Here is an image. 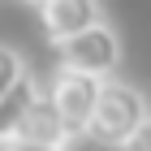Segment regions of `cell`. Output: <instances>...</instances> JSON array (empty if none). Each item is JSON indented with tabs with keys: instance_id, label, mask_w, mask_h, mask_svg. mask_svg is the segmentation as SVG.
Wrapping results in <instances>:
<instances>
[{
	"instance_id": "6da1fadb",
	"label": "cell",
	"mask_w": 151,
	"mask_h": 151,
	"mask_svg": "<svg viewBox=\"0 0 151 151\" xmlns=\"http://www.w3.org/2000/svg\"><path fill=\"white\" fill-rule=\"evenodd\" d=\"M147 121H151L147 116V99L138 95V86L112 78V82H104V91H99V104H95L86 138H95L99 147H121L125 151Z\"/></svg>"
},
{
	"instance_id": "7a4b0ae2",
	"label": "cell",
	"mask_w": 151,
	"mask_h": 151,
	"mask_svg": "<svg viewBox=\"0 0 151 151\" xmlns=\"http://www.w3.org/2000/svg\"><path fill=\"white\" fill-rule=\"evenodd\" d=\"M116 65H121V39L108 22L91 26L86 35L60 43V69H73V73H86L95 82H112Z\"/></svg>"
},
{
	"instance_id": "3957f363",
	"label": "cell",
	"mask_w": 151,
	"mask_h": 151,
	"mask_svg": "<svg viewBox=\"0 0 151 151\" xmlns=\"http://www.w3.org/2000/svg\"><path fill=\"white\" fill-rule=\"evenodd\" d=\"M99 91H104V82H95V78H86V73H73V69H60V65H56V73H52V82H47V95H52L60 121H65L69 142L82 138V134L91 129Z\"/></svg>"
},
{
	"instance_id": "277c9868",
	"label": "cell",
	"mask_w": 151,
	"mask_h": 151,
	"mask_svg": "<svg viewBox=\"0 0 151 151\" xmlns=\"http://www.w3.org/2000/svg\"><path fill=\"white\" fill-rule=\"evenodd\" d=\"M39 30L47 43H69V39L86 35L91 26H99V0H39L35 4Z\"/></svg>"
},
{
	"instance_id": "5b68a950",
	"label": "cell",
	"mask_w": 151,
	"mask_h": 151,
	"mask_svg": "<svg viewBox=\"0 0 151 151\" xmlns=\"http://www.w3.org/2000/svg\"><path fill=\"white\" fill-rule=\"evenodd\" d=\"M17 142H43V147H69V134H65V121H60L52 95H47V82L30 78V95H26V112H22V138Z\"/></svg>"
},
{
	"instance_id": "8992f818",
	"label": "cell",
	"mask_w": 151,
	"mask_h": 151,
	"mask_svg": "<svg viewBox=\"0 0 151 151\" xmlns=\"http://www.w3.org/2000/svg\"><path fill=\"white\" fill-rule=\"evenodd\" d=\"M26 95H30V78L17 86V91L0 104V151L13 147V142L22 138V112H26Z\"/></svg>"
},
{
	"instance_id": "52a82bcc",
	"label": "cell",
	"mask_w": 151,
	"mask_h": 151,
	"mask_svg": "<svg viewBox=\"0 0 151 151\" xmlns=\"http://www.w3.org/2000/svg\"><path fill=\"white\" fill-rule=\"evenodd\" d=\"M26 78H30V73H26L22 56H17V52H13L9 43H0V104H4V99H9V95L17 91V86H22Z\"/></svg>"
},
{
	"instance_id": "ba28073f",
	"label": "cell",
	"mask_w": 151,
	"mask_h": 151,
	"mask_svg": "<svg viewBox=\"0 0 151 151\" xmlns=\"http://www.w3.org/2000/svg\"><path fill=\"white\" fill-rule=\"evenodd\" d=\"M125 151H151V121H147V125L138 129V134H134V142H129Z\"/></svg>"
},
{
	"instance_id": "9c48e42d",
	"label": "cell",
	"mask_w": 151,
	"mask_h": 151,
	"mask_svg": "<svg viewBox=\"0 0 151 151\" xmlns=\"http://www.w3.org/2000/svg\"><path fill=\"white\" fill-rule=\"evenodd\" d=\"M4 151H69V147H43V142H13Z\"/></svg>"
},
{
	"instance_id": "30bf717a",
	"label": "cell",
	"mask_w": 151,
	"mask_h": 151,
	"mask_svg": "<svg viewBox=\"0 0 151 151\" xmlns=\"http://www.w3.org/2000/svg\"><path fill=\"white\" fill-rule=\"evenodd\" d=\"M17 4H39V0H17Z\"/></svg>"
}]
</instances>
